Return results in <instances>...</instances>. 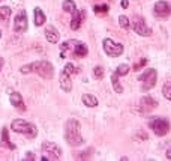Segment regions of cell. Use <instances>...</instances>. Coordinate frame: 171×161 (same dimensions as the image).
Here are the masks:
<instances>
[{
  "label": "cell",
  "mask_w": 171,
  "mask_h": 161,
  "mask_svg": "<svg viewBox=\"0 0 171 161\" xmlns=\"http://www.w3.org/2000/svg\"><path fill=\"white\" fill-rule=\"evenodd\" d=\"M65 140H66L71 146H80L83 143L81 124L74 118L66 120V125H65Z\"/></svg>",
  "instance_id": "6da1fadb"
},
{
  "label": "cell",
  "mask_w": 171,
  "mask_h": 161,
  "mask_svg": "<svg viewBox=\"0 0 171 161\" xmlns=\"http://www.w3.org/2000/svg\"><path fill=\"white\" fill-rule=\"evenodd\" d=\"M11 128L14 130L15 132L24 134V136L29 137V139H35V137L38 136L36 126H35L33 124L27 122V120H24V119H15V120H12Z\"/></svg>",
  "instance_id": "7a4b0ae2"
},
{
  "label": "cell",
  "mask_w": 171,
  "mask_h": 161,
  "mask_svg": "<svg viewBox=\"0 0 171 161\" xmlns=\"http://www.w3.org/2000/svg\"><path fill=\"white\" fill-rule=\"evenodd\" d=\"M149 126L158 137L167 136L170 132V122L165 118H152L149 120Z\"/></svg>",
  "instance_id": "3957f363"
},
{
  "label": "cell",
  "mask_w": 171,
  "mask_h": 161,
  "mask_svg": "<svg viewBox=\"0 0 171 161\" xmlns=\"http://www.w3.org/2000/svg\"><path fill=\"white\" fill-rule=\"evenodd\" d=\"M32 72H36L39 77L50 80L54 75V68H53V65L50 62H47V60H39V62L32 63Z\"/></svg>",
  "instance_id": "277c9868"
},
{
  "label": "cell",
  "mask_w": 171,
  "mask_h": 161,
  "mask_svg": "<svg viewBox=\"0 0 171 161\" xmlns=\"http://www.w3.org/2000/svg\"><path fill=\"white\" fill-rule=\"evenodd\" d=\"M156 80H158V74H156V69H153V68L146 69L140 77H138V82L143 84L141 89H143L144 92H146V90H150L152 88H155Z\"/></svg>",
  "instance_id": "5b68a950"
},
{
  "label": "cell",
  "mask_w": 171,
  "mask_h": 161,
  "mask_svg": "<svg viewBox=\"0 0 171 161\" xmlns=\"http://www.w3.org/2000/svg\"><path fill=\"white\" fill-rule=\"evenodd\" d=\"M131 27H132L134 32L137 33V35H140V36H150V35H152V29L146 24L144 18L140 17V15H134Z\"/></svg>",
  "instance_id": "8992f818"
},
{
  "label": "cell",
  "mask_w": 171,
  "mask_h": 161,
  "mask_svg": "<svg viewBox=\"0 0 171 161\" xmlns=\"http://www.w3.org/2000/svg\"><path fill=\"white\" fill-rule=\"evenodd\" d=\"M102 44H104V51L111 57H119L123 53V45L119 42H114L113 39H110V38H105Z\"/></svg>",
  "instance_id": "52a82bcc"
},
{
  "label": "cell",
  "mask_w": 171,
  "mask_h": 161,
  "mask_svg": "<svg viewBox=\"0 0 171 161\" xmlns=\"http://www.w3.org/2000/svg\"><path fill=\"white\" fill-rule=\"evenodd\" d=\"M41 146H42L44 155L47 157L48 160H60V157H62V149H60V147H59L56 143L44 142Z\"/></svg>",
  "instance_id": "ba28073f"
},
{
  "label": "cell",
  "mask_w": 171,
  "mask_h": 161,
  "mask_svg": "<svg viewBox=\"0 0 171 161\" xmlns=\"http://www.w3.org/2000/svg\"><path fill=\"white\" fill-rule=\"evenodd\" d=\"M153 12H155V17L158 18H167L171 14V5L165 0H161V2H156L153 6Z\"/></svg>",
  "instance_id": "9c48e42d"
},
{
  "label": "cell",
  "mask_w": 171,
  "mask_h": 161,
  "mask_svg": "<svg viewBox=\"0 0 171 161\" xmlns=\"http://www.w3.org/2000/svg\"><path fill=\"white\" fill-rule=\"evenodd\" d=\"M27 26H29V21H27V14H26V11L18 12L15 20H14V30L17 33H23V32L27 30Z\"/></svg>",
  "instance_id": "30bf717a"
},
{
  "label": "cell",
  "mask_w": 171,
  "mask_h": 161,
  "mask_svg": "<svg viewBox=\"0 0 171 161\" xmlns=\"http://www.w3.org/2000/svg\"><path fill=\"white\" fill-rule=\"evenodd\" d=\"M156 107H158V101L152 96H143L140 99V103H138V109H140L141 113H149L155 110Z\"/></svg>",
  "instance_id": "8fae6325"
},
{
  "label": "cell",
  "mask_w": 171,
  "mask_h": 161,
  "mask_svg": "<svg viewBox=\"0 0 171 161\" xmlns=\"http://www.w3.org/2000/svg\"><path fill=\"white\" fill-rule=\"evenodd\" d=\"M45 38H47V41L51 42V44H57L60 41V33L56 27H53V26H47L45 27Z\"/></svg>",
  "instance_id": "7c38bea8"
},
{
  "label": "cell",
  "mask_w": 171,
  "mask_h": 161,
  "mask_svg": "<svg viewBox=\"0 0 171 161\" xmlns=\"http://www.w3.org/2000/svg\"><path fill=\"white\" fill-rule=\"evenodd\" d=\"M9 101L11 104L15 107V109H18L20 111H26V104L23 101V96L20 95L18 92H12L11 95H9Z\"/></svg>",
  "instance_id": "4fadbf2b"
},
{
  "label": "cell",
  "mask_w": 171,
  "mask_h": 161,
  "mask_svg": "<svg viewBox=\"0 0 171 161\" xmlns=\"http://www.w3.org/2000/svg\"><path fill=\"white\" fill-rule=\"evenodd\" d=\"M87 53H89L87 45L83 44V42L74 41V57H78V59L86 57V56H87Z\"/></svg>",
  "instance_id": "5bb4252c"
},
{
  "label": "cell",
  "mask_w": 171,
  "mask_h": 161,
  "mask_svg": "<svg viewBox=\"0 0 171 161\" xmlns=\"http://www.w3.org/2000/svg\"><path fill=\"white\" fill-rule=\"evenodd\" d=\"M59 83H60V88H62L65 92H71V90H72L71 75H68V74L62 72V74H60V77H59Z\"/></svg>",
  "instance_id": "9a60e30c"
},
{
  "label": "cell",
  "mask_w": 171,
  "mask_h": 161,
  "mask_svg": "<svg viewBox=\"0 0 171 161\" xmlns=\"http://www.w3.org/2000/svg\"><path fill=\"white\" fill-rule=\"evenodd\" d=\"M33 14H35V20H33V21H35V26H38V27L44 26L45 21H47V17H45L44 11H42L41 8H35Z\"/></svg>",
  "instance_id": "2e32d148"
},
{
  "label": "cell",
  "mask_w": 171,
  "mask_h": 161,
  "mask_svg": "<svg viewBox=\"0 0 171 161\" xmlns=\"http://www.w3.org/2000/svg\"><path fill=\"white\" fill-rule=\"evenodd\" d=\"M0 146L8 147V149H15V145L9 142V132L6 128L2 130V142H0Z\"/></svg>",
  "instance_id": "e0dca14e"
},
{
  "label": "cell",
  "mask_w": 171,
  "mask_h": 161,
  "mask_svg": "<svg viewBox=\"0 0 171 161\" xmlns=\"http://www.w3.org/2000/svg\"><path fill=\"white\" fill-rule=\"evenodd\" d=\"M81 20H83V14H78V11L75 14H72V20H71V29L72 30H78L81 27Z\"/></svg>",
  "instance_id": "ac0fdd59"
},
{
  "label": "cell",
  "mask_w": 171,
  "mask_h": 161,
  "mask_svg": "<svg viewBox=\"0 0 171 161\" xmlns=\"http://www.w3.org/2000/svg\"><path fill=\"white\" fill-rule=\"evenodd\" d=\"M62 8H63L65 12H68V14H75L77 12V5H75L74 0H65Z\"/></svg>",
  "instance_id": "d6986e66"
},
{
  "label": "cell",
  "mask_w": 171,
  "mask_h": 161,
  "mask_svg": "<svg viewBox=\"0 0 171 161\" xmlns=\"http://www.w3.org/2000/svg\"><path fill=\"white\" fill-rule=\"evenodd\" d=\"M83 103L87 107H96L98 99H96L95 95H92V93H86V95H83Z\"/></svg>",
  "instance_id": "ffe728a7"
},
{
  "label": "cell",
  "mask_w": 171,
  "mask_h": 161,
  "mask_svg": "<svg viewBox=\"0 0 171 161\" xmlns=\"http://www.w3.org/2000/svg\"><path fill=\"white\" fill-rule=\"evenodd\" d=\"M111 83H113V89H114L116 93H123V88L119 83V74L117 72H114L113 75H111Z\"/></svg>",
  "instance_id": "44dd1931"
},
{
  "label": "cell",
  "mask_w": 171,
  "mask_h": 161,
  "mask_svg": "<svg viewBox=\"0 0 171 161\" xmlns=\"http://www.w3.org/2000/svg\"><path fill=\"white\" fill-rule=\"evenodd\" d=\"M9 17H11V8L2 6V8H0V21H8Z\"/></svg>",
  "instance_id": "7402d4cb"
},
{
  "label": "cell",
  "mask_w": 171,
  "mask_h": 161,
  "mask_svg": "<svg viewBox=\"0 0 171 161\" xmlns=\"http://www.w3.org/2000/svg\"><path fill=\"white\" fill-rule=\"evenodd\" d=\"M116 72L119 74V77H125V75H128V72H129V66L126 63H122V65L117 66Z\"/></svg>",
  "instance_id": "603a6c76"
},
{
  "label": "cell",
  "mask_w": 171,
  "mask_h": 161,
  "mask_svg": "<svg viewBox=\"0 0 171 161\" xmlns=\"http://www.w3.org/2000/svg\"><path fill=\"white\" fill-rule=\"evenodd\" d=\"M119 24H120V27L125 29V30H128L131 27V23H129V18L126 15H120L119 17Z\"/></svg>",
  "instance_id": "cb8c5ba5"
},
{
  "label": "cell",
  "mask_w": 171,
  "mask_h": 161,
  "mask_svg": "<svg viewBox=\"0 0 171 161\" xmlns=\"http://www.w3.org/2000/svg\"><path fill=\"white\" fill-rule=\"evenodd\" d=\"M162 93H164V96H165L168 101H171V82H167L165 84H164Z\"/></svg>",
  "instance_id": "d4e9b609"
},
{
  "label": "cell",
  "mask_w": 171,
  "mask_h": 161,
  "mask_svg": "<svg viewBox=\"0 0 171 161\" xmlns=\"http://www.w3.org/2000/svg\"><path fill=\"white\" fill-rule=\"evenodd\" d=\"M93 11L96 12V14H107L108 12V6L107 5H96Z\"/></svg>",
  "instance_id": "484cf974"
},
{
  "label": "cell",
  "mask_w": 171,
  "mask_h": 161,
  "mask_svg": "<svg viewBox=\"0 0 171 161\" xmlns=\"http://www.w3.org/2000/svg\"><path fill=\"white\" fill-rule=\"evenodd\" d=\"M77 71H78V69H77L72 63H66V66L63 68V72L68 74V75H71V74H74V72H77Z\"/></svg>",
  "instance_id": "4316f807"
},
{
  "label": "cell",
  "mask_w": 171,
  "mask_h": 161,
  "mask_svg": "<svg viewBox=\"0 0 171 161\" xmlns=\"http://www.w3.org/2000/svg\"><path fill=\"white\" fill-rule=\"evenodd\" d=\"M93 74H95V78H98V80L104 78V69H102V66H96V68L93 69Z\"/></svg>",
  "instance_id": "83f0119b"
},
{
  "label": "cell",
  "mask_w": 171,
  "mask_h": 161,
  "mask_svg": "<svg viewBox=\"0 0 171 161\" xmlns=\"http://www.w3.org/2000/svg\"><path fill=\"white\" fill-rule=\"evenodd\" d=\"M21 74H30L32 72V63H29V65H24V66H21Z\"/></svg>",
  "instance_id": "f1b7e54d"
},
{
  "label": "cell",
  "mask_w": 171,
  "mask_h": 161,
  "mask_svg": "<svg viewBox=\"0 0 171 161\" xmlns=\"http://www.w3.org/2000/svg\"><path fill=\"white\" fill-rule=\"evenodd\" d=\"M146 63H147V59H141V60H140V62H138V63H135L134 69H135V71H138L140 68H143V66L146 65Z\"/></svg>",
  "instance_id": "f546056e"
},
{
  "label": "cell",
  "mask_w": 171,
  "mask_h": 161,
  "mask_svg": "<svg viewBox=\"0 0 171 161\" xmlns=\"http://www.w3.org/2000/svg\"><path fill=\"white\" fill-rule=\"evenodd\" d=\"M24 160H35V154H32V152H29L27 155H26V158Z\"/></svg>",
  "instance_id": "4dcf8cb0"
},
{
  "label": "cell",
  "mask_w": 171,
  "mask_h": 161,
  "mask_svg": "<svg viewBox=\"0 0 171 161\" xmlns=\"http://www.w3.org/2000/svg\"><path fill=\"white\" fill-rule=\"evenodd\" d=\"M128 6H129V0H122V8L126 9Z\"/></svg>",
  "instance_id": "1f68e13d"
},
{
  "label": "cell",
  "mask_w": 171,
  "mask_h": 161,
  "mask_svg": "<svg viewBox=\"0 0 171 161\" xmlns=\"http://www.w3.org/2000/svg\"><path fill=\"white\" fill-rule=\"evenodd\" d=\"M165 157H167V160H171V147L167 151V154H165Z\"/></svg>",
  "instance_id": "d6a6232c"
},
{
  "label": "cell",
  "mask_w": 171,
  "mask_h": 161,
  "mask_svg": "<svg viewBox=\"0 0 171 161\" xmlns=\"http://www.w3.org/2000/svg\"><path fill=\"white\" fill-rule=\"evenodd\" d=\"M96 2H110V0H96Z\"/></svg>",
  "instance_id": "836d02e7"
},
{
  "label": "cell",
  "mask_w": 171,
  "mask_h": 161,
  "mask_svg": "<svg viewBox=\"0 0 171 161\" xmlns=\"http://www.w3.org/2000/svg\"><path fill=\"white\" fill-rule=\"evenodd\" d=\"M0 38H2V32H0Z\"/></svg>",
  "instance_id": "e575fe53"
},
{
  "label": "cell",
  "mask_w": 171,
  "mask_h": 161,
  "mask_svg": "<svg viewBox=\"0 0 171 161\" xmlns=\"http://www.w3.org/2000/svg\"><path fill=\"white\" fill-rule=\"evenodd\" d=\"M0 2H3V0H0Z\"/></svg>",
  "instance_id": "d590c367"
}]
</instances>
